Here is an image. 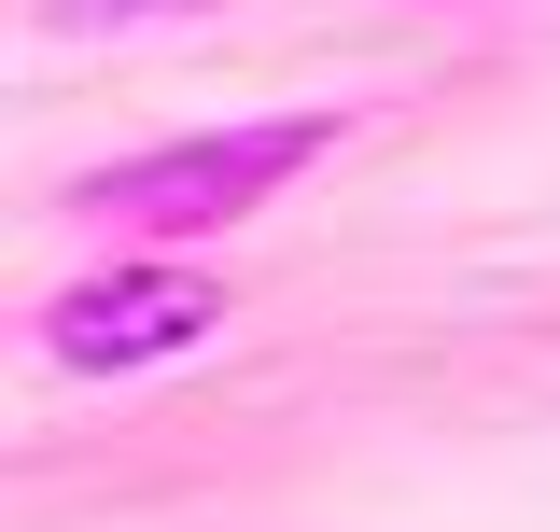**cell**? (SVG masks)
Returning a JSON list of instances; mask_svg holds the SVG:
<instances>
[{
	"label": "cell",
	"instance_id": "1",
	"mask_svg": "<svg viewBox=\"0 0 560 532\" xmlns=\"http://www.w3.org/2000/svg\"><path fill=\"white\" fill-rule=\"evenodd\" d=\"M337 113H238V127H183V140H140V154H98L70 183V224H98L113 253H197L224 224H253L280 183H308L337 154Z\"/></svg>",
	"mask_w": 560,
	"mask_h": 532
},
{
	"label": "cell",
	"instance_id": "2",
	"mask_svg": "<svg viewBox=\"0 0 560 532\" xmlns=\"http://www.w3.org/2000/svg\"><path fill=\"white\" fill-rule=\"evenodd\" d=\"M224 280L197 253H113V266H70L57 294H43V365L57 379H154V365H183L224 336Z\"/></svg>",
	"mask_w": 560,
	"mask_h": 532
},
{
	"label": "cell",
	"instance_id": "3",
	"mask_svg": "<svg viewBox=\"0 0 560 532\" xmlns=\"http://www.w3.org/2000/svg\"><path fill=\"white\" fill-rule=\"evenodd\" d=\"M57 28H168V14H224V0H43Z\"/></svg>",
	"mask_w": 560,
	"mask_h": 532
},
{
	"label": "cell",
	"instance_id": "4",
	"mask_svg": "<svg viewBox=\"0 0 560 532\" xmlns=\"http://www.w3.org/2000/svg\"><path fill=\"white\" fill-rule=\"evenodd\" d=\"M434 14H477V0H434Z\"/></svg>",
	"mask_w": 560,
	"mask_h": 532
}]
</instances>
